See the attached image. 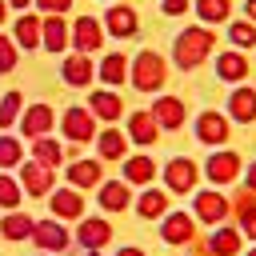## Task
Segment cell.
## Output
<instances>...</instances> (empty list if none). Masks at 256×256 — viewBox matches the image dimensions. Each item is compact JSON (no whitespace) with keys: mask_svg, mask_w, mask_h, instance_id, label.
I'll use <instances>...</instances> for the list:
<instances>
[{"mask_svg":"<svg viewBox=\"0 0 256 256\" xmlns=\"http://www.w3.org/2000/svg\"><path fill=\"white\" fill-rule=\"evenodd\" d=\"M64 132H68V140H88L92 136V116L84 108H68L64 112Z\"/></svg>","mask_w":256,"mask_h":256,"instance_id":"cell-16","label":"cell"},{"mask_svg":"<svg viewBox=\"0 0 256 256\" xmlns=\"http://www.w3.org/2000/svg\"><path fill=\"white\" fill-rule=\"evenodd\" d=\"M196 136H200L204 144H220V140H228V120H224L220 112H204V116L196 120Z\"/></svg>","mask_w":256,"mask_h":256,"instance_id":"cell-12","label":"cell"},{"mask_svg":"<svg viewBox=\"0 0 256 256\" xmlns=\"http://www.w3.org/2000/svg\"><path fill=\"white\" fill-rule=\"evenodd\" d=\"M16 204H20V188L8 176H0V208H16Z\"/></svg>","mask_w":256,"mask_h":256,"instance_id":"cell-36","label":"cell"},{"mask_svg":"<svg viewBox=\"0 0 256 256\" xmlns=\"http://www.w3.org/2000/svg\"><path fill=\"white\" fill-rule=\"evenodd\" d=\"M92 256H96V252H92Z\"/></svg>","mask_w":256,"mask_h":256,"instance_id":"cell-49","label":"cell"},{"mask_svg":"<svg viewBox=\"0 0 256 256\" xmlns=\"http://www.w3.org/2000/svg\"><path fill=\"white\" fill-rule=\"evenodd\" d=\"M16 112H20V92H8V96L0 100V128H8V124L16 120Z\"/></svg>","mask_w":256,"mask_h":256,"instance_id":"cell-34","label":"cell"},{"mask_svg":"<svg viewBox=\"0 0 256 256\" xmlns=\"http://www.w3.org/2000/svg\"><path fill=\"white\" fill-rule=\"evenodd\" d=\"M208 248H212V256H236L240 252V232L236 228H220Z\"/></svg>","mask_w":256,"mask_h":256,"instance_id":"cell-24","label":"cell"},{"mask_svg":"<svg viewBox=\"0 0 256 256\" xmlns=\"http://www.w3.org/2000/svg\"><path fill=\"white\" fill-rule=\"evenodd\" d=\"M4 12H8V8H4V0H0V24H4Z\"/></svg>","mask_w":256,"mask_h":256,"instance_id":"cell-47","label":"cell"},{"mask_svg":"<svg viewBox=\"0 0 256 256\" xmlns=\"http://www.w3.org/2000/svg\"><path fill=\"white\" fill-rule=\"evenodd\" d=\"M100 204H104L108 212H120V208H128V188H124L120 180H108V184L100 188Z\"/></svg>","mask_w":256,"mask_h":256,"instance_id":"cell-23","label":"cell"},{"mask_svg":"<svg viewBox=\"0 0 256 256\" xmlns=\"http://www.w3.org/2000/svg\"><path fill=\"white\" fill-rule=\"evenodd\" d=\"M152 172H156L152 156H132V160H124V176H128L132 184H148V180H152Z\"/></svg>","mask_w":256,"mask_h":256,"instance_id":"cell-22","label":"cell"},{"mask_svg":"<svg viewBox=\"0 0 256 256\" xmlns=\"http://www.w3.org/2000/svg\"><path fill=\"white\" fill-rule=\"evenodd\" d=\"M52 212L64 216V220H72V216L84 212V200H80L76 192H56V196H52Z\"/></svg>","mask_w":256,"mask_h":256,"instance_id":"cell-26","label":"cell"},{"mask_svg":"<svg viewBox=\"0 0 256 256\" xmlns=\"http://www.w3.org/2000/svg\"><path fill=\"white\" fill-rule=\"evenodd\" d=\"M104 24H108V32H112V36H136V12H132V8H124V4L108 8Z\"/></svg>","mask_w":256,"mask_h":256,"instance_id":"cell-13","label":"cell"},{"mask_svg":"<svg viewBox=\"0 0 256 256\" xmlns=\"http://www.w3.org/2000/svg\"><path fill=\"white\" fill-rule=\"evenodd\" d=\"M196 176H200V172H196L192 160H172V164L164 168V180H168L172 192H192V188H196Z\"/></svg>","mask_w":256,"mask_h":256,"instance_id":"cell-3","label":"cell"},{"mask_svg":"<svg viewBox=\"0 0 256 256\" xmlns=\"http://www.w3.org/2000/svg\"><path fill=\"white\" fill-rule=\"evenodd\" d=\"M32 224L36 220H28V216H20V212H12L4 224H0V232L8 236V240H24V236H32Z\"/></svg>","mask_w":256,"mask_h":256,"instance_id":"cell-29","label":"cell"},{"mask_svg":"<svg viewBox=\"0 0 256 256\" xmlns=\"http://www.w3.org/2000/svg\"><path fill=\"white\" fill-rule=\"evenodd\" d=\"M216 72H220V80H244L248 76V60L240 52H224L216 60Z\"/></svg>","mask_w":256,"mask_h":256,"instance_id":"cell-20","label":"cell"},{"mask_svg":"<svg viewBox=\"0 0 256 256\" xmlns=\"http://www.w3.org/2000/svg\"><path fill=\"white\" fill-rule=\"evenodd\" d=\"M152 120H156L160 128H180V124H184V104H180L176 96H160L156 108H152Z\"/></svg>","mask_w":256,"mask_h":256,"instance_id":"cell-10","label":"cell"},{"mask_svg":"<svg viewBox=\"0 0 256 256\" xmlns=\"http://www.w3.org/2000/svg\"><path fill=\"white\" fill-rule=\"evenodd\" d=\"M128 136H132L136 144H152V140H156V120H152V112H132Z\"/></svg>","mask_w":256,"mask_h":256,"instance_id":"cell-18","label":"cell"},{"mask_svg":"<svg viewBox=\"0 0 256 256\" xmlns=\"http://www.w3.org/2000/svg\"><path fill=\"white\" fill-rule=\"evenodd\" d=\"M108 236H112V224L108 220H84L80 224V240H84V248H100V244H108Z\"/></svg>","mask_w":256,"mask_h":256,"instance_id":"cell-19","label":"cell"},{"mask_svg":"<svg viewBox=\"0 0 256 256\" xmlns=\"http://www.w3.org/2000/svg\"><path fill=\"white\" fill-rule=\"evenodd\" d=\"M160 236L168 244H184V240H196V224L184 216V212H172L164 224H160Z\"/></svg>","mask_w":256,"mask_h":256,"instance_id":"cell-9","label":"cell"},{"mask_svg":"<svg viewBox=\"0 0 256 256\" xmlns=\"http://www.w3.org/2000/svg\"><path fill=\"white\" fill-rule=\"evenodd\" d=\"M12 68H16V48H12V40L0 36V72H12Z\"/></svg>","mask_w":256,"mask_h":256,"instance_id":"cell-38","label":"cell"},{"mask_svg":"<svg viewBox=\"0 0 256 256\" xmlns=\"http://www.w3.org/2000/svg\"><path fill=\"white\" fill-rule=\"evenodd\" d=\"M164 4V12H172V16H180L184 8H188V0H160Z\"/></svg>","mask_w":256,"mask_h":256,"instance_id":"cell-41","label":"cell"},{"mask_svg":"<svg viewBox=\"0 0 256 256\" xmlns=\"http://www.w3.org/2000/svg\"><path fill=\"white\" fill-rule=\"evenodd\" d=\"M196 12H200L204 20H228L232 4H228V0H196Z\"/></svg>","mask_w":256,"mask_h":256,"instance_id":"cell-33","label":"cell"},{"mask_svg":"<svg viewBox=\"0 0 256 256\" xmlns=\"http://www.w3.org/2000/svg\"><path fill=\"white\" fill-rule=\"evenodd\" d=\"M100 76H104L108 84H120V80L128 76V60H124V56H116V52H112V56H104V64H100Z\"/></svg>","mask_w":256,"mask_h":256,"instance_id":"cell-30","label":"cell"},{"mask_svg":"<svg viewBox=\"0 0 256 256\" xmlns=\"http://www.w3.org/2000/svg\"><path fill=\"white\" fill-rule=\"evenodd\" d=\"M32 240H36L40 248H48V252L68 248V232H64L60 224H52V220H36V224H32Z\"/></svg>","mask_w":256,"mask_h":256,"instance_id":"cell-5","label":"cell"},{"mask_svg":"<svg viewBox=\"0 0 256 256\" xmlns=\"http://www.w3.org/2000/svg\"><path fill=\"white\" fill-rule=\"evenodd\" d=\"M20 160V144L12 136H0V168H12Z\"/></svg>","mask_w":256,"mask_h":256,"instance_id":"cell-35","label":"cell"},{"mask_svg":"<svg viewBox=\"0 0 256 256\" xmlns=\"http://www.w3.org/2000/svg\"><path fill=\"white\" fill-rule=\"evenodd\" d=\"M120 108H124V104H120V96H116V92H96V96H92V112H96V116H104V120H116V116H120Z\"/></svg>","mask_w":256,"mask_h":256,"instance_id":"cell-27","label":"cell"},{"mask_svg":"<svg viewBox=\"0 0 256 256\" xmlns=\"http://www.w3.org/2000/svg\"><path fill=\"white\" fill-rule=\"evenodd\" d=\"M20 128H24V136H36V140H40V136L52 128V108H48V104H32V108L20 116Z\"/></svg>","mask_w":256,"mask_h":256,"instance_id":"cell-11","label":"cell"},{"mask_svg":"<svg viewBox=\"0 0 256 256\" xmlns=\"http://www.w3.org/2000/svg\"><path fill=\"white\" fill-rule=\"evenodd\" d=\"M72 40V32L64 28V20L60 16H52V20H44V28H40V44L48 48V52H64V44Z\"/></svg>","mask_w":256,"mask_h":256,"instance_id":"cell-14","label":"cell"},{"mask_svg":"<svg viewBox=\"0 0 256 256\" xmlns=\"http://www.w3.org/2000/svg\"><path fill=\"white\" fill-rule=\"evenodd\" d=\"M100 156H104V160H120V156H124V136L108 128V132L100 136Z\"/></svg>","mask_w":256,"mask_h":256,"instance_id":"cell-32","label":"cell"},{"mask_svg":"<svg viewBox=\"0 0 256 256\" xmlns=\"http://www.w3.org/2000/svg\"><path fill=\"white\" fill-rule=\"evenodd\" d=\"M40 28H44V20L20 16V20H16V40H20L24 48H36V44H40Z\"/></svg>","mask_w":256,"mask_h":256,"instance_id":"cell-25","label":"cell"},{"mask_svg":"<svg viewBox=\"0 0 256 256\" xmlns=\"http://www.w3.org/2000/svg\"><path fill=\"white\" fill-rule=\"evenodd\" d=\"M72 40H76L80 52H96V48L104 44V32H100V24H96L92 16H80L76 28H72Z\"/></svg>","mask_w":256,"mask_h":256,"instance_id":"cell-6","label":"cell"},{"mask_svg":"<svg viewBox=\"0 0 256 256\" xmlns=\"http://www.w3.org/2000/svg\"><path fill=\"white\" fill-rule=\"evenodd\" d=\"M248 20H256V0H248Z\"/></svg>","mask_w":256,"mask_h":256,"instance_id":"cell-44","label":"cell"},{"mask_svg":"<svg viewBox=\"0 0 256 256\" xmlns=\"http://www.w3.org/2000/svg\"><path fill=\"white\" fill-rule=\"evenodd\" d=\"M248 256H256V248H252V252H248Z\"/></svg>","mask_w":256,"mask_h":256,"instance_id":"cell-48","label":"cell"},{"mask_svg":"<svg viewBox=\"0 0 256 256\" xmlns=\"http://www.w3.org/2000/svg\"><path fill=\"white\" fill-rule=\"evenodd\" d=\"M248 188H252V192H256V164H252V168H248Z\"/></svg>","mask_w":256,"mask_h":256,"instance_id":"cell-43","label":"cell"},{"mask_svg":"<svg viewBox=\"0 0 256 256\" xmlns=\"http://www.w3.org/2000/svg\"><path fill=\"white\" fill-rule=\"evenodd\" d=\"M32 160H40L44 168L60 164V144H56V140H44V136H40V140L32 144Z\"/></svg>","mask_w":256,"mask_h":256,"instance_id":"cell-31","label":"cell"},{"mask_svg":"<svg viewBox=\"0 0 256 256\" xmlns=\"http://www.w3.org/2000/svg\"><path fill=\"white\" fill-rule=\"evenodd\" d=\"M64 80H68V84H76V88H84V84L92 80V64H88V56H84V52L64 60Z\"/></svg>","mask_w":256,"mask_h":256,"instance_id":"cell-21","label":"cell"},{"mask_svg":"<svg viewBox=\"0 0 256 256\" xmlns=\"http://www.w3.org/2000/svg\"><path fill=\"white\" fill-rule=\"evenodd\" d=\"M196 216H200L204 224H220V220L228 216L224 192H196Z\"/></svg>","mask_w":256,"mask_h":256,"instance_id":"cell-4","label":"cell"},{"mask_svg":"<svg viewBox=\"0 0 256 256\" xmlns=\"http://www.w3.org/2000/svg\"><path fill=\"white\" fill-rule=\"evenodd\" d=\"M40 8H48V12H68V4L72 0H36Z\"/></svg>","mask_w":256,"mask_h":256,"instance_id":"cell-40","label":"cell"},{"mask_svg":"<svg viewBox=\"0 0 256 256\" xmlns=\"http://www.w3.org/2000/svg\"><path fill=\"white\" fill-rule=\"evenodd\" d=\"M208 176H212L216 184H232V180L240 176V156H236V152H216V156L208 160Z\"/></svg>","mask_w":256,"mask_h":256,"instance_id":"cell-7","label":"cell"},{"mask_svg":"<svg viewBox=\"0 0 256 256\" xmlns=\"http://www.w3.org/2000/svg\"><path fill=\"white\" fill-rule=\"evenodd\" d=\"M136 212L148 216V220H152V216H164V212H168V196H164V192H144L140 204H136Z\"/></svg>","mask_w":256,"mask_h":256,"instance_id":"cell-28","label":"cell"},{"mask_svg":"<svg viewBox=\"0 0 256 256\" xmlns=\"http://www.w3.org/2000/svg\"><path fill=\"white\" fill-rule=\"evenodd\" d=\"M100 176H104L100 160H76V164L68 168V180H72L76 188H92V184H100Z\"/></svg>","mask_w":256,"mask_h":256,"instance_id":"cell-15","label":"cell"},{"mask_svg":"<svg viewBox=\"0 0 256 256\" xmlns=\"http://www.w3.org/2000/svg\"><path fill=\"white\" fill-rule=\"evenodd\" d=\"M252 208H256V192H252V188H248V192H244V196H240V204H236V212H240V216H244V212H252Z\"/></svg>","mask_w":256,"mask_h":256,"instance_id":"cell-39","label":"cell"},{"mask_svg":"<svg viewBox=\"0 0 256 256\" xmlns=\"http://www.w3.org/2000/svg\"><path fill=\"white\" fill-rule=\"evenodd\" d=\"M240 220H244V232H248V236L256 240V208H252V212H244Z\"/></svg>","mask_w":256,"mask_h":256,"instance_id":"cell-42","label":"cell"},{"mask_svg":"<svg viewBox=\"0 0 256 256\" xmlns=\"http://www.w3.org/2000/svg\"><path fill=\"white\" fill-rule=\"evenodd\" d=\"M228 112H232L236 120H256V92H252V88H236V92L228 96Z\"/></svg>","mask_w":256,"mask_h":256,"instance_id":"cell-17","label":"cell"},{"mask_svg":"<svg viewBox=\"0 0 256 256\" xmlns=\"http://www.w3.org/2000/svg\"><path fill=\"white\" fill-rule=\"evenodd\" d=\"M172 52H176V64L192 72V68L212 52V32H208V28H184V32L176 36V48H172Z\"/></svg>","mask_w":256,"mask_h":256,"instance_id":"cell-1","label":"cell"},{"mask_svg":"<svg viewBox=\"0 0 256 256\" xmlns=\"http://www.w3.org/2000/svg\"><path fill=\"white\" fill-rule=\"evenodd\" d=\"M20 184L28 188V196H44V192L52 188V168H44L40 160H32V164H24V172H20Z\"/></svg>","mask_w":256,"mask_h":256,"instance_id":"cell-8","label":"cell"},{"mask_svg":"<svg viewBox=\"0 0 256 256\" xmlns=\"http://www.w3.org/2000/svg\"><path fill=\"white\" fill-rule=\"evenodd\" d=\"M120 256H144V252H140V248H124Z\"/></svg>","mask_w":256,"mask_h":256,"instance_id":"cell-45","label":"cell"},{"mask_svg":"<svg viewBox=\"0 0 256 256\" xmlns=\"http://www.w3.org/2000/svg\"><path fill=\"white\" fill-rule=\"evenodd\" d=\"M12 4H16V8H24V4H32V0H12Z\"/></svg>","mask_w":256,"mask_h":256,"instance_id":"cell-46","label":"cell"},{"mask_svg":"<svg viewBox=\"0 0 256 256\" xmlns=\"http://www.w3.org/2000/svg\"><path fill=\"white\" fill-rule=\"evenodd\" d=\"M164 76H168V68H164V60H160L156 52H140V56H136V64H132V84H136L140 92H156V88L164 84Z\"/></svg>","mask_w":256,"mask_h":256,"instance_id":"cell-2","label":"cell"},{"mask_svg":"<svg viewBox=\"0 0 256 256\" xmlns=\"http://www.w3.org/2000/svg\"><path fill=\"white\" fill-rule=\"evenodd\" d=\"M228 32H232L236 44H256V28H252V20H240V24H232Z\"/></svg>","mask_w":256,"mask_h":256,"instance_id":"cell-37","label":"cell"}]
</instances>
